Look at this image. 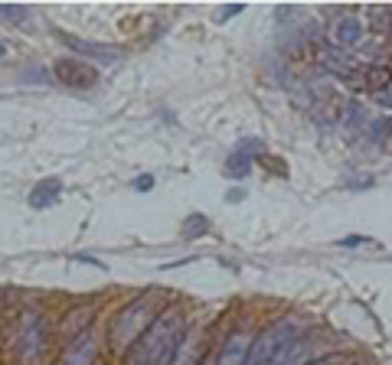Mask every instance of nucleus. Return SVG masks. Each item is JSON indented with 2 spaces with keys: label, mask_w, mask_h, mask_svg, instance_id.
<instances>
[{
  "label": "nucleus",
  "mask_w": 392,
  "mask_h": 365,
  "mask_svg": "<svg viewBox=\"0 0 392 365\" xmlns=\"http://www.w3.org/2000/svg\"><path fill=\"white\" fill-rule=\"evenodd\" d=\"M180 336H183V317L177 310H163L131 343L125 365H170Z\"/></svg>",
  "instance_id": "1"
},
{
  "label": "nucleus",
  "mask_w": 392,
  "mask_h": 365,
  "mask_svg": "<svg viewBox=\"0 0 392 365\" xmlns=\"http://www.w3.org/2000/svg\"><path fill=\"white\" fill-rule=\"evenodd\" d=\"M297 329L291 323H278V326H268L249 349V359L245 365H281L288 359V352L295 349Z\"/></svg>",
  "instance_id": "2"
},
{
  "label": "nucleus",
  "mask_w": 392,
  "mask_h": 365,
  "mask_svg": "<svg viewBox=\"0 0 392 365\" xmlns=\"http://www.w3.org/2000/svg\"><path fill=\"white\" fill-rule=\"evenodd\" d=\"M46 339H49V329H46V317L36 313V310H29L20 317V329H17V356L20 362H39L43 356V349H46Z\"/></svg>",
  "instance_id": "3"
},
{
  "label": "nucleus",
  "mask_w": 392,
  "mask_h": 365,
  "mask_svg": "<svg viewBox=\"0 0 392 365\" xmlns=\"http://www.w3.org/2000/svg\"><path fill=\"white\" fill-rule=\"evenodd\" d=\"M53 72H56V78L62 85H69V88H92V85L98 82V69L92 66V62H86V59H76V56L59 59L56 66H53Z\"/></svg>",
  "instance_id": "4"
},
{
  "label": "nucleus",
  "mask_w": 392,
  "mask_h": 365,
  "mask_svg": "<svg viewBox=\"0 0 392 365\" xmlns=\"http://www.w3.org/2000/svg\"><path fill=\"white\" fill-rule=\"evenodd\" d=\"M151 313V297H141V300H134L131 307H125L121 310V317H118V323H115V329H111V336H115V346L121 343L125 346L128 339L134 343V333H131V326H137V336H141L144 329L147 326H141L137 323V317H147Z\"/></svg>",
  "instance_id": "5"
},
{
  "label": "nucleus",
  "mask_w": 392,
  "mask_h": 365,
  "mask_svg": "<svg viewBox=\"0 0 392 365\" xmlns=\"http://www.w3.org/2000/svg\"><path fill=\"white\" fill-rule=\"evenodd\" d=\"M59 39H62L69 49H76L79 56L95 59V62H102V66H111V62H118V59H121V49H115V46L88 43V39H79V36H66V33H59Z\"/></svg>",
  "instance_id": "6"
},
{
  "label": "nucleus",
  "mask_w": 392,
  "mask_h": 365,
  "mask_svg": "<svg viewBox=\"0 0 392 365\" xmlns=\"http://www.w3.org/2000/svg\"><path fill=\"white\" fill-rule=\"evenodd\" d=\"M59 365H95V336L92 333H79L72 343L66 346Z\"/></svg>",
  "instance_id": "7"
},
{
  "label": "nucleus",
  "mask_w": 392,
  "mask_h": 365,
  "mask_svg": "<svg viewBox=\"0 0 392 365\" xmlns=\"http://www.w3.org/2000/svg\"><path fill=\"white\" fill-rule=\"evenodd\" d=\"M249 349H252V336L245 329H236L219 349V365H245L249 359Z\"/></svg>",
  "instance_id": "8"
},
{
  "label": "nucleus",
  "mask_w": 392,
  "mask_h": 365,
  "mask_svg": "<svg viewBox=\"0 0 392 365\" xmlns=\"http://www.w3.org/2000/svg\"><path fill=\"white\" fill-rule=\"evenodd\" d=\"M59 196H62V183H59L56 177H49V179H39L36 186L29 189L27 202L33 209H49V206H56Z\"/></svg>",
  "instance_id": "9"
},
{
  "label": "nucleus",
  "mask_w": 392,
  "mask_h": 365,
  "mask_svg": "<svg viewBox=\"0 0 392 365\" xmlns=\"http://www.w3.org/2000/svg\"><path fill=\"white\" fill-rule=\"evenodd\" d=\"M320 66L330 69L334 75L353 78V72H356V59H353V56H346L344 49H324V53H320Z\"/></svg>",
  "instance_id": "10"
},
{
  "label": "nucleus",
  "mask_w": 392,
  "mask_h": 365,
  "mask_svg": "<svg viewBox=\"0 0 392 365\" xmlns=\"http://www.w3.org/2000/svg\"><path fill=\"white\" fill-rule=\"evenodd\" d=\"M200 362H203V343H200V336H180L170 365H200Z\"/></svg>",
  "instance_id": "11"
},
{
  "label": "nucleus",
  "mask_w": 392,
  "mask_h": 365,
  "mask_svg": "<svg viewBox=\"0 0 392 365\" xmlns=\"http://www.w3.org/2000/svg\"><path fill=\"white\" fill-rule=\"evenodd\" d=\"M363 39V27H360V20H353V17H344L340 23H337V43L340 46H356Z\"/></svg>",
  "instance_id": "12"
},
{
  "label": "nucleus",
  "mask_w": 392,
  "mask_h": 365,
  "mask_svg": "<svg viewBox=\"0 0 392 365\" xmlns=\"http://www.w3.org/2000/svg\"><path fill=\"white\" fill-rule=\"evenodd\" d=\"M249 170H252V157H245L242 150H236V153L226 160L222 173H226L229 179H242V177H249Z\"/></svg>",
  "instance_id": "13"
},
{
  "label": "nucleus",
  "mask_w": 392,
  "mask_h": 365,
  "mask_svg": "<svg viewBox=\"0 0 392 365\" xmlns=\"http://www.w3.org/2000/svg\"><path fill=\"white\" fill-rule=\"evenodd\" d=\"M392 82V72H389V66H373L370 72H366V85H373V88H386V85Z\"/></svg>",
  "instance_id": "14"
},
{
  "label": "nucleus",
  "mask_w": 392,
  "mask_h": 365,
  "mask_svg": "<svg viewBox=\"0 0 392 365\" xmlns=\"http://www.w3.org/2000/svg\"><path fill=\"white\" fill-rule=\"evenodd\" d=\"M206 228H210V222H206L203 216H190L187 222H183V238H193V235H203Z\"/></svg>",
  "instance_id": "15"
},
{
  "label": "nucleus",
  "mask_w": 392,
  "mask_h": 365,
  "mask_svg": "<svg viewBox=\"0 0 392 365\" xmlns=\"http://www.w3.org/2000/svg\"><path fill=\"white\" fill-rule=\"evenodd\" d=\"M134 189H137V193H147V189H154V177H151V173L137 177V179H134Z\"/></svg>",
  "instance_id": "16"
},
{
  "label": "nucleus",
  "mask_w": 392,
  "mask_h": 365,
  "mask_svg": "<svg viewBox=\"0 0 392 365\" xmlns=\"http://www.w3.org/2000/svg\"><path fill=\"white\" fill-rule=\"evenodd\" d=\"M0 13H7L10 20H27V7H7V4H4Z\"/></svg>",
  "instance_id": "17"
},
{
  "label": "nucleus",
  "mask_w": 392,
  "mask_h": 365,
  "mask_svg": "<svg viewBox=\"0 0 392 365\" xmlns=\"http://www.w3.org/2000/svg\"><path fill=\"white\" fill-rule=\"evenodd\" d=\"M239 10H242V4H232V7L219 10V13H216V17H219V20H229V17H236V13H239Z\"/></svg>",
  "instance_id": "18"
},
{
  "label": "nucleus",
  "mask_w": 392,
  "mask_h": 365,
  "mask_svg": "<svg viewBox=\"0 0 392 365\" xmlns=\"http://www.w3.org/2000/svg\"><path fill=\"white\" fill-rule=\"evenodd\" d=\"M340 245H346V248H350V245H366V238L363 235H350V238H344Z\"/></svg>",
  "instance_id": "19"
},
{
  "label": "nucleus",
  "mask_w": 392,
  "mask_h": 365,
  "mask_svg": "<svg viewBox=\"0 0 392 365\" xmlns=\"http://www.w3.org/2000/svg\"><path fill=\"white\" fill-rule=\"evenodd\" d=\"M311 365H337V359H317V362H311Z\"/></svg>",
  "instance_id": "20"
},
{
  "label": "nucleus",
  "mask_w": 392,
  "mask_h": 365,
  "mask_svg": "<svg viewBox=\"0 0 392 365\" xmlns=\"http://www.w3.org/2000/svg\"><path fill=\"white\" fill-rule=\"evenodd\" d=\"M7 56V43H0V59Z\"/></svg>",
  "instance_id": "21"
},
{
  "label": "nucleus",
  "mask_w": 392,
  "mask_h": 365,
  "mask_svg": "<svg viewBox=\"0 0 392 365\" xmlns=\"http://www.w3.org/2000/svg\"><path fill=\"white\" fill-rule=\"evenodd\" d=\"M281 365H301V359H291V362H288V359H285V362H281Z\"/></svg>",
  "instance_id": "22"
},
{
  "label": "nucleus",
  "mask_w": 392,
  "mask_h": 365,
  "mask_svg": "<svg viewBox=\"0 0 392 365\" xmlns=\"http://www.w3.org/2000/svg\"><path fill=\"white\" fill-rule=\"evenodd\" d=\"M0 10H4V4H0Z\"/></svg>",
  "instance_id": "23"
}]
</instances>
